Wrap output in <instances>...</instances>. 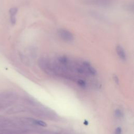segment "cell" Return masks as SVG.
<instances>
[{
    "label": "cell",
    "mask_w": 134,
    "mask_h": 134,
    "mask_svg": "<svg viewBox=\"0 0 134 134\" xmlns=\"http://www.w3.org/2000/svg\"><path fill=\"white\" fill-rule=\"evenodd\" d=\"M58 34L60 38L64 41L71 42L73 41L74 39L73 36L69 31L64 29H61L58 30Z\"/></svg>",
    "instance_id": "obj_1"
},
{
    "label": "cell",
    "mask_w": 134,
    "mask_h": 134,
    "mask_svg": "<svg viewBox=\"0 0 134 134\" xmlns=\"http://www.w3.org/2000/svg\"><path fill=\"white\" fill-rule=\"evenodd\" d=\"M116 50L119 57L122 60H125L126 59V55L122 47H121L120 46H117L116 47Z\"/></svg>",
    "instance_id": "obj_2"
},
{
    "label": "cell",
    "mask_w": 134,
    "mask_h": 134,
    "mask_svg": "<svg viewBox=\"0 0 134 134\" xmlns=\"http://www.w3.org/2000/svg\"><path fill=\"white\" fill-rule=\"evenodd\" d=\"M33 123L34 125H39L40 126H42V127L47 126V124L42 120H33Z\"/></svg>",
    "instance_id": "obj_3"
},
{
    "label": "cell",
    "mask_w": 134,
    "mask_h": 134,
    "mask_svg": "<svg viewBox=\"0 0 134 134\" xmlns=\"http://www.w3.org/2000/svg\"><path fill=\"white\" fill-rule=\"evenodd\" d=\"M18 11V9L16 7H13L10 10V14L11 16H15Z\"/></svg>",
    "instance_id": "obj_4"
},
{
    "label": "cell",
    "mask_w": 134,
    "mask_h": 134,
    "mask_svg": "<svg viewBox=\"0 0 134 134\" xmlns=\"http://www.w3.org/2000/svg\"><path fill=\"white\" fill-rule=\"evenodd\" d=\"M77 83L78 85L82 86V87H85L86 85V82L82 79H78L77 81Z\"/></svg>",
    "instance_id": "obj_5"
},
{
    "label": "cell",
    "mask_w": 134,
    "mask_h": 134,
    "mask_svg": "<svg viewBox=\"0 0 134 134\" xmlns=\"http://www.w3.org/2000/svg\"><path fill=\"white\" fill-rule=\"evenodd\" d=\"M115 115H116V116L118 118L121 117L123 116L122 112H121V111L120 110H118V109L115 111Z\"/></svg>",
    "instance_id": "obj_6"
},
{
    "label": "cell",
    "mask_w": 134,
    "mask_h": 134,
    "mask_svg": "<svg viewBox=\"0 0 134 134\" xmlns=\"http://www.w3.org/2000/svg\"><path fill=\"white\" fill-rule=\"evenodd\" d=\"M122 133V130L120 127H117V128L115 130V134H121Z\"/></svg>",
    "instance_id": "obj_7"
},
{
    "label": "cell",
    "mask_w": 134,
    "mask_h": 134,
    "mask_svg": "<svg viewBox=\"0 0 134 134\" xmlns=\"http://www.w3.org/2000/svg\"><path fill=\"white\" fill-rule=\"evenodd\" d=\"M10 20L12 24L14 25L16 23V17H15V16H11Z\"/></svg>",
    "instance_id": "obj_8"
},
{
    "label": "cell",
    "mask_w": 134,
    "mask_h": 134,
    "mask_svg": "<svg viewBox=\"0 0 134 134\" xmlns=\"http://www.w3.org/2000/svg\"><path fill=\"white\" fill-rule=\"evenodd\" d=\"M2 134H12L11 133H3Z\"/></svg>",
    "instance_id": "obj_9"
}]
</instances>
